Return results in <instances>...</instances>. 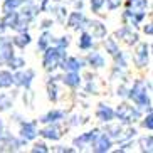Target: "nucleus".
Segmentation results:
<instances>
[{
    "mask_svg": "<svg viewBox=\"0 0 153 153\" xmlns=\"http://www.w3.org/2000/svg\"><path fill=\"white\" fill-rule=\"evenodd\" d=\"M62 131H64L62 126L59 125V123H49V125H45L42 130H39V135L44 140H49V141H59L64 135Z\"/></svg>",
    "mask_w": 153,
    "mask_h": 153,
    "instance_id": "obj_9",
    "label": "nucleus"
},
{
    "mask_svg": "<svg viewBox=\"0 0 153 153\" xmlns=\"http://www.w3.org/2000/svg\"><path fill=\"white\" fill-rule=\"evenodd\" d=\"M66 25H68L69 29H72V30H79V29H84L86 24H88V17H86L84 14H82L81 10H74V12H71V14L66 17Z\"/></svg>",
    "mask_w": 153,
    "mask_h": 153,
    "instance_id": "obj_11",
    "label": "nucleus"
},
{
    "mask_svg": "<svg viewBox=\"0 0 153 153\" xmlns=\"http://www.w3.org/2000/svg\"><path fill=\"white\" fill-rule=\"evenodd\" d=\"M61 81H62L64 86H68L71 89H77L82 82L81 72L77 71H64V74L61 76Z\"/></svg>",
    "mask_w": 153,
    "mask_h": 153,
    "instance_id": "obj_16",
    "label": "nucleus"
},
{
    "mask_svg": "<svg viewBox=\"0 0 153 153\" xmlns=\"http://www.w3.org/2000/svg\"><path fill=\"white\" fill-rule=\"evenodd\" d=\"M99 135V130H89L86 133H81L79 136L72 140V146H76V150H84L86 146H91V143L94 141V138Z\"/></svg>",
    "mask_w": 153,
    "mask_h": 153,
    "instance_id": "obj_13",
    "label": "nucleus"
},
{
    "mask_svg": "<svg viewBox=\"0 0 153 153\" xmlns=\"http://www.w3.org/2000/svg\"><path fill=\"white\" fill-rule=\"evenodd\" d=\"M56 82L57 81H54V79H51V81L47 82V98H49V101H52V103H57L59 101V88H57Z\"/></svg>",
    "mask_w": 153,
    "mask_h": 153,
    "instance_id": "obj_26",
    "label": "nucleus"
},
{
    "mask_svg": "<svg viewBox=\"0 0 153 153\" xmlns=\"http://www.w3.org/2000/svg\"><path fill=\"white\" fill-rule=\"evenodd\" d=\"M143 32L146 34L148 37H152V34H153V27H152V22H148V24H145L143 25Z\"/></svg>",
    "mask_w": 153,
    "mask_h": 153,
    "instance_id": "obj_37",
    "label": "nucleus"
},
{
    "mask_svg": "<svg viewBox=\"0 0 153 153\" xmlns=\"http://www.w3.org/2000/svg\"><path fill=\"white\" fill-rule=\"evenodd\" d=\"M59 68L62 69V71H77L81 72L82 69L86 68V59L79 57V56H66L62 59V62Z\"/></svg>",
    "mask_w": 153,
    "mask_h": 153,
    "instance_id": "obj_10",
    "label": "nucleus"
},
{
    "mask_svg": "<svg viewBox=\"0 0 153 153\" xmlns=\"http://www.w3.org/2000/svg\"><path fill=\"white\" fill-rule=\"evenodd\" d=\"M32 152H41V153H47V152H51V148L47 146V145L44 143V141H37V143H34V146H32Z\"/></svg>",
    "mask_w": 153,
    "mask_h": 153,
    "instance_id": "obj_34",
    "label": "nucleus"
},
{
    "mask_svg": "<svg viewBox=\"0 0 153 153\" xmlns=\"http://www.w3.org/2000/svg\"><path fill=\"white\" fill-rule=\"evenodd\" d=\"M20 5H22L20 0H4V4H2V12H4V14L14 12V10L20 9Z\"/></svg>",
    "mask_w": 153,
    "mask_h": 153,
    "instance_id": "obj_28",
    "label": "nucleus"
},
{
    "mask_svg": "<svg viewBox=\"0 0 153 153\" xmlns=\"http://www.w3.org/2000/svg\"><path fill=\"white\" fill-rule=\"evenodd\" d=\"M14 54V45L9 37H5L4 34H0V66H5L7 61Z\"/></svg>",
    "mask_w": 153,
    "mask_h": 153,
    "instance_id": "obj_14",
    "label": "nucleus"
},
{
    "mask_svg": "<svg viewBox=\"0 0 153 153\" xmlns=\"http://www.w3.org/2000/svg\"><path fill=\"white\" fill-rule=\"evenodd\" d=\"M10 41H12V45H14V47L25 49V47L32 42V37H30V34H29L27 30H24V32H17L15 37H12Z\"/></svg>",
    "mask_w": 153,
    "mask_h": 153,
    "instance_id": "obj_20",
    "label": "nucleus"
},
{
    "mask_svg": "<svg viewBox=\"0 0 153 153\" xmlns=\"http://www.w3.org/2000/svg\"><path fill=\"white\" fill-rule=\"evenodd\" d=\"M86 66H89L93 69H103L106 66V57L99 51H93L86 57Z\"/></svg>",
    "mask_w": 153,
    "mask_h": 153,
    "instance_id": "obj_19",
    "label": "nucleus"
},
{
    "mask_svg": "<svg viewBox=\"0 0 153 153\" xmlns=\"http://www.w3.org/2000/svg\"><path fill=\"white\" fill-rule=\"evenodd\" d=\"M114 118H118L120 123H126V125H131V123L138 121L141 118V111H140L136 106H131L128 103H121L114 109Z\"/></svg>",
    "mask_w": 153,
    "mask_h": 153,
    "instance_id": "obj_3",
    "label": "nucleus"
},
{
    "mask_svg": "<svg viewBox=\"0 0 153 153\" xmlns=\"http://www.w3.org/2000/svg\"><path fill=\"white\" fill-rule=\"evenodd\" d=\"M54 39H56V37L52 36V32L45 29V30L41 34L39 41H37V47H39V51H44V49H47L49 45H52V44H54Z\"/></svg>",
    "mask_w": 153,
    "mask_h": 153,
    "instance_id": "obj_24",
    "label": "nucleus"
},
{
    "mask_svg": "<svg viewBox=\"0 0 153 153\" xmlns=\"http://www.w3.org/2000/svg\"><path fill=\"white\" fill-rule=\"evenodd\" d=\"M42 52H44V54H42V68L49 72H54L56 69H59L62 59L68 56V49L59 47V45H56V44L49 45V47L44 49Z\"/></svg>",
    "mask_w": 153,
    "mask_h": 153,
    "instance_id": "obj_2",
    "label": "nucleus"
},
{
    "mask_svg": "<svg viewBox=\"0 0 153 153\" xmlns=\"http://www.w3.org/2000/svg\"><path fill=\"white\" fill-rule=\"evenodd\" d=\"M12 106H14V99H12V96L2 93V94H0V111H9Z\"/></svg>",
    "mask_w": 153,
    "mask_h": 153,
    "instance_id": "obj_29",
    "label": "nucleus"
},
{
    "mask_svg": "<svg viewBox=\"0 0 153 153\" xmlns=\"http://www.w3.org/2000/svg\"><path fill=\"white\" fill-rule=\"evenodd\" d=\"M93 45H94V39H93V36H91L86 29H82L81 36H79V39H77V47H79L81 51H91L93 49Z\"/></svg>",
    "mask_w": 153,
    "mask_h": 153,
    "instance_id": "obj_21",
    "label": "nucleus"
},
{
    "mask_svg": "<svg viewBox=\"0 0 153 153\" xmlns=\"http://www.w3.org/2000/svg\"><path fill=\"white\" fill-rule=\"evenodd\" d=\"M94 116L98 118L101 123H111L113 120H116V118H114V109H113L109 104H104V103L98 104Z\"/></svg>",
    "mask_w": 153,
    "mask_h": 153,
    "instance_id": "obj_17",
    "label": "nucleus"
},
{
    "mask_svg": "<svg viewBox=\"0 0 153 153\" xmlns=\"http://www.w3.org/2000/svg\"><path fill=\"white\" fill-rule=\"evenodd\" d=\"M14 86V72L10 69H0V89H9Z\"/></svg>",
    "mask_w": 153,
    "mask_h": 153,
    "instance_id": "obj_23",
    "label": "nucleus"
},
{
    "mask_svg": "<svg viewBox=\"0 0 153 153\" xmlns=\"http://www.w3.org/2000/svg\"><path fill=\"white\" fill-rule=\"evenodd\" d=\"M150 91H152V84L150 81H143V79H136L133 82L130 89H128V96L126 99L133 101L136 108L140 111H152V99H150Z\"/></svg>",
    "mask_w": 153,
    "mask_h": 153,
    "instance_id": "obj_1",
    "label": "nucleus"
},
{
    "mask_svg": "<svg viewBox=\"0 0 153 153\" xmlns=\"http://www.w3.org/2000/svg\"><path fill=\"white\" fill-rule=\"evenodd\" d=\"M138 145H140V150L141 152H148L152 153L153 150V136L152 135H145L138 140Z\"/></svg>",
    "mask_w": 153,
    "mask_h": 153,
    "instance_id": "obj_27",
    "label": "nucleus"
},
{
    "mask_svg": "<svg viewBox=\"0 0 153 153\" xmlns=\"http://www.w3.org/2000/svg\"><path fill=\"white\" fill-rule=\"evenodd\" d=\"M141 126H143L145 130H148V131L153 130V116H152V111H146V114L141 118Z\"/></svg>",
    "mask_w": 153,
    "mask_h": 153,
    "instance_id": "obj_32",
    "label": "nucleus"
},
{
    "mask_svg": "<svg viewBox=\"0 0 153 153\" xmlns=\"http://www.w3.org/2000/svg\"><path fill=\"white\" fill-rule=\"evenodd\" d=\"M84 29L93 36V39H104L106 34H108L106 25H104L103 22H99V20H88Z\"/></svg>",
    "mask_w": 153,
    "mask_h": 153,
    "instance_id": "obj_15",
    "label": "nucleus"
},
{
    "mask_svg": "<svg viewBox=\"0 0 153 153\" xmlns=\"http://www.w3.org/2000/svg\"><path fill=\"white\" fill-rule=\"evenodd\" d=\"M54 44L59 45V47L68 49L69 44H71V37H69V36H62V37H59V39H54Z\"/></svg>",
    "mask_w": 153,
    "mask_h": 153,
    "instance_id": "obj_33",
    "label": "nucleus"
},
{
    "mask_svg": "<svg viewBox=\"0 0 153 153\" xmlns=\"http://www.w3.org/2000/svg\"><path fill=\"white\" fill-rule=\"evenodd\" d=\"M118 96H123V98H126L128 96V88H125V86H120L118 88V93H116Z\"/></svg>",
    "mask_w": 153,
    "mask_h": 153,
    "instance_id": "obj_38",
    "label": "nucleus"
},
{
    "mask_svg": "<svg viewBox=\"0 0 153 153\" xmlns=\"http://www.w3.org/2000/svg\"><path fill=\"white\" fill-rule=\"evenodd\" d=\"M126 10L135 14L136 17H140L141 20H145L146 14H148V7H150V2L148 0H126Z\"/></svg>",
    "mask_w": 153,
    "mask_h": 153,
    "instance_id": "obj_8",
    "label": "nucleus"
},
{
    "mask_svg": "<svg viewBox=\"0 0 153 153\" xmlns=\"http://www.w3.org/2000/svg\"><path fill=\"white\" fill-rule=\"evenodd\" d=\"M39 136V128H37V121H22L20 123V130H19V138L24 143L27 141H34Z\"/></svg>",
    "mask_w": 153,
    "mask_h": 153,
    "instance_id": "obj_7",
    "label": "nucleus"
},
{
    "mask_svg": "<svg viewBox=\"0 0 153 153\" xmlns=\"http://www.w3.org/2000/svg\"><path fill=\"white\" fill-rule=\"evenodd\" d=\"M89 7L93 14H99L103 7H106V0H89Z\"/></svg>",
    "mask_w": 153,
    "mask_h": 153,
    "instance_id": "obj_31",
    "label": "nucleus"
},
{
    "mask_svg": "<svg viewBox=\"0 0 153 153\" xmlns=\"http://www.w3.org/2000/svg\"><path fill=\"white\" fill-rule=\"evenodd\" d=\"M52 152H76V148H66L62 145H57V146H52Z\"/></svg>",
    "mask_w": 153,
    "mask_h": 153,
    "instance_id": "obj_36",
    "label": "nucleus"
},
{
    "mask_svg": "<svg viewBox=\"0 0 153 153\" xmlns=\"http://www.w3.org/2000/svg\"><path fill=\"white\" fill-rule=\"evenodd\" d=\"M114 145V140L106 133V131H99V135L94 138V141L91 143V150L94 153H106L111 150V146Z\"/></svg>",
    "mask_w": 153,
    "mask_h": 153,
    "instance_id": "obj_6",
    "label": "nucleus"
},
{
    "mask_svg": "<svg viewBox=\"0 0 153 153\" xmlns=\"http://www.w3.org/2000/svg\"><path fill=\"white\" fill-rule=\"evenodd\" d=\"M66 116H68V113L64 111V109H51V111H47L45 114H42L39 118V123H42V125L59 123V121H62V120H66Z\"/></svg>",
    "mask_w": 153,
    "mask_h": 153,
    "instance_id": "obj_18",
    "label": "nucleus"
},
{
    "mask_svg": "<svg viewBox=\"0 0 153 153\" xmlns=\"http://www.w3.org/2000/svg\"><path fill=\"white\" fill-rule=\"evenodd\" d=\"M49 2H51V0H42L41 5H39V10H41V12H45V10H47V5H49Z\"/></svg>",
    "mask_w": 153,
    "mask_h": 153,
    "instance_id": "obj_39",
    "label": "nucleus"
},
{
    "mask_svg": "<svg viewBox=\"0 0 153 153\" xmlns=\"http://www.w3.org/2000/svg\"><path fill=\"white\" fill-rule=\"evenodd\" d=\"M103 45H104V49H106V52H108L111 57H116V56L121 52V49H120V42H118L116 37H104Z\"/></svg>",
    "mask_w": 153,
    "mask_h": 153,
    "instance_id": "obj_22",
    "label": "nucleus"
},
{
    "mask_svg": "<svg viewBox=\"0 0 153 153\" xmlns=\"http://www.w3.org/2000/svg\"><path fill=\"white\" fill-rule=\"evenodd\" d=\"M4 130V121H2V120H0V131Z\"/></svg>",
    "mask_w": 153,
    "mask_h": 153,
    "instance_id": "obj_41",
    "label": "nucleus"
},
{
    "mask_svg": "<svg viewBox=\"0 0 153 153\" xmlns=\"http://www.w3.org/2000/svg\"><path fill=\"white\" fill-rule=\"evenodd\" d=\"M5 66H7L10 71H19V69L25 68V66H27V62H25V59H24L22 56L12 54V57L7 61V64H5Z\"/></svg>",
    "mask_w": 153,
    "mask_h": 153,
    "instance_id": "obj_25",
    "label": "nucleus"
},
{
    "mask_svg": "<svg viewBox=\"0 0 153 153\" xmlns=\"http://www.w3.org/2000/svg\"><path fill=\"white\" fill-rule=\"evenodd\" d=\"M135 52H133V62L138 69H145L148 68L150 64V51H152V45L150 42H136Z\"/></svg>",
    "mask_w": 153,
    "mask_h": 153,
    "instance_id": "obj_4",
    "label": "nucleus"
},
{
    "mask_svg": "<svg viewBox=\"0 0 153 153\" xmlns=\"http://www.w3.org/2000/svg\"><path fill=\"white\" fill-rule=\"evenodd\" d=\"M34 79H36V71L30 68H22L19 71H14V86L17 88H24L29 91Z\"/></svg>",
    "mask_w": 153,
    "mask_h": 153,
    "instance_id": "obj_5",
    "label": "nucleus"
},
{
    "mask_svg": "<svg viewBox=\"0 0 153 153\" xmlns=\"http://www.w3.org/2000/svg\"><path fill=\"white\" fill-rule=\"evenodd\" d=\"M114 36H116V39H120L121 42H125V44H128V45H135L140 39V36H138V32L135 30V27H130V25H123L121 29H118Z\"/></svg>",
    "mask_w": 153,
    "mask_h": 153,
    "instance_id": "obj_12",
    "label": "nucleus"
},
{
    "mask_svg": "<svg viewBox=\"0 0 153 153\" xmlns=\"http://www.w3.org/2000/svg\"><path fill=\"white\" fill-rule=\"evenodd\" d=\"M121 4H123V0H106V7H108V10H111V12L120 9Z\"/></svg>",
    "mask_w": 153,
    "mask_h": 153,
    "instance_id": "obj_35",
    "label": "nucleus"
},
{
    "mask_svg": "<svg viewBox=\"0 0 153 153\" xmlns=\"http://www.w3.org/2000/svg\"><path fill=\"white\" fill-rule=\"evenodd\" d=\"M52 14L56 15V19H57L59 22H64L66 20V17H68V9L64 7V5H57V7H52Z\"/></svg>",
    "mask_w": 153,
    "mask_h": 153,
    "instance_id": "obj_30",
    "label": "nucleus"
},
{
    "mask_svg": "<svg viewBox=\"0 0 153 153\" xmlns=\"http://www.w3.org/2000/svg\"><path fill=\"white\" fill-rule=\"evenodd\" d=\"M42 24H44V25H42V29H44V30H45V29H49L51 25H52V20H44V22H42Z\"/></svg>",
    "mask_w": 153,
    "mask_h": 153,
    "instance_id": "obj_40",
    "label": "nucleus"
}]
</instances>
